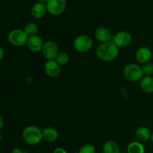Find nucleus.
<instances>
[{"mask_svg": "<svg viewBox=\"0 0 153 153\" xmlns=\"http://www.w3.org/2000/svg\"><path fill=\"white\" fill-rule=\"evenodd\" d=\"M95 37L98 41L101 42L102 43H106L112 40V36L111 33L108 29L107 28L103 26L98 27L95 31Z\"/></svg>", "mask_w": 153, "mask_h": 153, "instance_id": "12", "label": "nucleus"}, {"mask_svg": "<svg viewBox=\"0 0 153 153\" xmlns=\"http://www.w3.org/2000/svg\"><path fill=\"white\" fill-rule=\"evenodd\" d=\"M103 153H120V146L114 140H108L102 147Z\"/></svg>", "mask_w": 153, "mask_h": 153, "instance_id": "17", "label": "nucleus"}, {"mask_svg": "<svg viewBox=\"0 0 153 153\" xmlns=\"http://www.w3.org/2000/svg\"><path fill=\"white\" fill-rule=\"evenodd\" d=\"M73 46L77 52H87L92 48L93 40L88 35L82 34L75 39Z\"/></svg>", "mask_w": 153, "mask_h": 153, "instance_id": "5", "label": "nucleus"}, {"mask_svg": "<svg viewBox=\"0 0 153 153\" xmlns=\"http://www.w3.org/2000/svg\"><path fill=\"white\" fill-rule=\"evenodd\" d=\"M39 1H40V2H41V3H43V4H44V3H47L48 1H49V0H39Z\"/></svg>", "mask_w": 153, "mask_h": 153, "instance_id": "27", "label": "nucleus"}, {"mask_svg": "<svg viewBox=\"0 0 153 153\" xmlns=\"http://www.w3.org/2000/svg\"><path fill=\"white\" fill-rule=\"evenodd\" d=\"M0 51H1V60L3 58V55H4V52H3L2 47L0 48Z\"/></svg>", "mask_w": 153, "mask_h": 153, "instance_id": "25", "label": "nucleus"}, {"mask_svg": "<svg viewBox=\"0 0 153 153\" xmlns=\"http://www.w3.org/2000/svg\"><path fill=\"white\" fill-rule=\"evenodd\" d=\"M43 44H44V43L43 42L41 37L37 35H35L28 37L27 46H28V49H30L31 52H38L40 51H42Z\"/></svg>", "mask_w": 153, "mask_h": 153, "instance_id": "11", "label": "nucleus"}, {"mask_svg": "<svg viewBox=\"0 0 153 153\" xmlns=\"http://www.w3.org/2000/svg\"><path fill=\"white\" fill-rule=\"evenodd\" d=\"M140 88L147 94L153 93V77L152 76H143L140 80Z\"/></svg>", "mask_w": 153, "mask_h": 153, "instance_id": "15", "label": "nucleus"}, {"mask_svg": "<svg viewBox=\"0 0 153 153\" xmlns=\"http://www.w3.org/2000/svg\"><path fill=\"white\" fill-rule=\"evenodd\" d=\"M28 36L25 34L24 30L14 29L12 30L7 36V40L9 43L14 46L21 47L27 44L28 40Z\"/></svg>", "mask_w": 153, "mask_h": 153, "instance_id": "4", "label": "nucleus"}, {"mask_svg": "<svg viewBox=\"0 0 153 153\" xmlns=\"http://www.w3.org/2000/svg\"><path fill=\"white\" fill-rule=\"evenodd\" d=\"M69 59H70V58H69V55L67 52H60L57 55L55 61L60 65H65L68 63Z\"/></svg>", "mask_w": 153, "mask_h": 153, "instance_id": "20", "label": "nucleus"}, {"mask_svg": "<svg viewBox=\"0 0 153 153\" xmlns=\"http://www.w3.org/2000/svg\"><path fill=\"white\" fill-rule=\"evenodd\" d=\"M151 140H152V142L153 143V131L152 133V135H151Z\"/></svg>", "mask_w": 153, "mask_h": 153, "instance_id": "28", "label": "nucleus"}, {"mask_svg": "<svg viewBox=\"0 0 153 153\" xmlns=\"http://www.w3.org/2000/svg\"><path fill=\"white\" fill-rule=\"evenodd\" d=\"M47 10V7L46 5H45L43 3L38 2L34 4V5L31 7V14L36 19H41L43 16H45V14L46 13Z\"/></svg>", "mask_w": 153, "mask_h": 153, "instance_id": "13", "label": "nucleus"}, {"mask_svg": "<svg viewBox=\"0 0 153 153\" xmlns=\"http://www.w3.org/2000/svg\"><path fill=\"white\" fill-rule=\"evenodd\" d=\"M66 5V0H49L46 3L48 12L54 16L61 14L65 10Z\"/></svg>", "mask_w": 153, "mask_h": 153, "instance_id": "7", "label": "nucleus"}, {"mask_svg": "<svg viewBox=\"0 0 153 153\" xmlns=\"http://www.w3.org/2000/svg\"><path fill=\"white\" fill-rule=\"evenodd\" d=\"M22 139L29 145H37L43 139V131L35 126H29L24 128L22 133Z\"/></svg>", "mask_w": 153, "mask_h": 153, "instance_id": "2", "label": "nucleus"}, {"mask_svg": "<svg viewBox=\"0 0 153 153\" xmlns=\"http://www.w3.org/2000/svg\"><path fill=\"white\" fill-rule=\"evenodd\" d=\"M120 153H125V152H120Z\"/></svg>", "mask_w": 153, "mask_h": 153, "instance_id": "29", "label": "nucleus"}, {"mask_svg": "<svg viewBox=\"0 0 153 153\" xmlns=\"http://www.w3.org/2000/svg\"><path fill=\"white\" fill-rule=\"evenodd\" d=\"M123 75L129 82H136L141 80L143 77L142 67L136 64H128L124 68Z\"/></svg>", "mask_w": 153, "mask_h": 153, "instance_id": "3", "label": "nucleus"}, {"mask_svg": "<svg viewBox=\"0 0 153 153\" xmlns=\"http://www.w3.org/2000/svg\"><path fill=\"white\" fill-rule=\"evenodd\" d=\"M43 137L46 141L52 143L58 139V132L53 127H48L43 130Z\"/></svg>", "mask_w": 153, "mask_h": 153, "instance_id": "14", "label": "nucleus"}, {"mask_svg": "<svg viewBox=\"0 0 153 153\" xmlns=\"http://www.w3.org/2000/svg\"><path fill=\"white\" fill-rule=\"evenodd\" d=\"M142 70H143V75L146 76H152L153 75V63L147 62L143 64L142 66Z\"/></svg>", "mask_w": 153, "mask_h": 153, "instance_id": "21", "label": "nucleus"}, {"mask_svg": "<svg viewBox=\"0 0 153 153\" xmlns=\"http://www.w3.org/2000/svg\"><path fill=\"white\" fill-rule=\"evenodd\" d=\"M59 52L58 46L54 41L48 40L43 44V47L42 49V54H43V57L46 59H47V61L55 59Z\"/></svg>", "mask_w": 153, "mask_h": 153, "instance_id": "6", "label": "nucleus"}, {"mask_svg": "<svg viewBox=\"0 0 153 153\" xmlns=\"http://www.w3.org/2000/svg\"><path fill=\"white\" fill-rule=\"evenodd\" d=\"M151 135H152V133L146 127H138L135 131L136 137L141 141H146L151 139Z\"/></svg>", "mask_w": 153, "mask_h": 153, "instance_id": "16", "label": "nucleus"}, {"mask_svg": "<svg viewBox=\"0 0 153 153\" xmlns=\"http://www.w3.org/2000/svg\"><path fill=\"white\" fill-rule=\"evenodd\" d=\"M79 153H96V148L94 145L88 143L81 146Z\"/></svg>", "mask_w": 153, "mask_h": 153, "instance_id": "22", "label": "nucleus"}, {"mask_svg": "<svg viewBox=\"0 0 153 153\" xmlns=\"http://www.w3.org/2000/svg\"><path fill=\"white\" fill-rule=\"evenodd\" d=\"M11 153H28L25 150H22V149H19V148H15L12 150Z\"/></svg>", "mask_w": 153, "mask_h": 153, "instance_id": "24", "label": "nucleus"}, {"mask_svg": "<svg viewBox=\"0 0 153 153\" xmlns=\"http://www.w3.org/2000/svg\"><path fill=\"white\" fill-rule=\"evenodd\" d=\"M53 153H67V152L65 150V149H63V148L58 147L56 148V149H55Z\"/></svg>", "mask_w": 153, "mask_h": 153, "instance_id": "23", "label": "nucleus"}, {"mask_svg": "<svg viewBox=\"0 0 153 153\" xmlns=\"http://www.w3.org/2000/svg\"><path fill=\"white\" fill-rule=\"evenodd\" d=\"M24 31L28 37L35 36L37 35V32H38V27L34 22H30V23H28L25 25V28H24Z\"/></svg>", "mask_w": 153, "mask_h": 153, "instance_id": "19", "label": "nucleus"}, {"mask_svg": "<svg viewBox=\"0 0 153 153\" xmlns=\"http://www.w3.org/2000/svg\"><path fill=\"white\" fill-rule=\"evenodd\" d=\"M0 120H1V126H0V128H2V127H3V118L2 117L0 118Z\"/></svg>", "mask_w": 153, "mask_h": 153, "instance_id": "26", "label": "nucleus"}, {"mask_svg": "<svg viewBox=\"0 0 153 153\" xmlns=\"http://www.w3.org/2000/svg\"><path fill=\"white\" fill-rule=\"evenodd\" d=\"M112 41L118 48H123L128 46L131 42V35L128 31H120L114 35Z\"/></svg>", "mask_w": 153, "mask_h": 153, "instance_id": "8", "label": "nucleus"}, {"mask_svg": "<svg viewBox=\"0 0 153 153\" xmlns=\"http://www.w3.org/2000/svg\"><path fill=\"white\" fill-rule=\"evenodd\" d=\"M127 153H145V148L139 142H131L127 146Z\"/></svg>", "mask_w": 153, "mask_h": 153, "instance_id": "18", "label": "nucleus"}, {"mask_svg": "<svg viewBox=\"0 0 153 153\" xmlns=\"http://www.w3.org/2000/svg\"><path fill=\"white\" fill-rule=\"evenodd\" d=\"M97 56L100 60L110 62L116 59L119 55V48L112 40L102 43L97 47L96 51Z\"/></svg>", "mask_w": 153, "mask_h": 153, "instance_id": "1", "label": "nucleus"}, {"mask_svg": "<svg viewBox=\"0 0 153 153\" xmlns=\"http://www.w3.org/2000/svg\"><path fill=\"white\" fill-rule=\"evenodd\" d=\"M151 58H152V51L146 46L139 48L135 53V59L139 64H144L149 62Z\"/></svg>", "mask_w": 153, "mask_h": 153, "instance_id": "10", "label": "nucleus"}, {"mask_svg": "<svg viewBox=\"0 0 153 153\" xmlns=\"http://www.w3.org/2000/svg\"><path fill=\"white\" fill-rule=\"evenodd\" d=\"M45 73L49 77L56 78L60 75L61 71V65L56 62V61L51 60L47 61L44 67Z\"/></svg>", "mask_w": 153, "mask_h": 153, "instance_id": "9", "label": "nucleus"}]
</instances>
